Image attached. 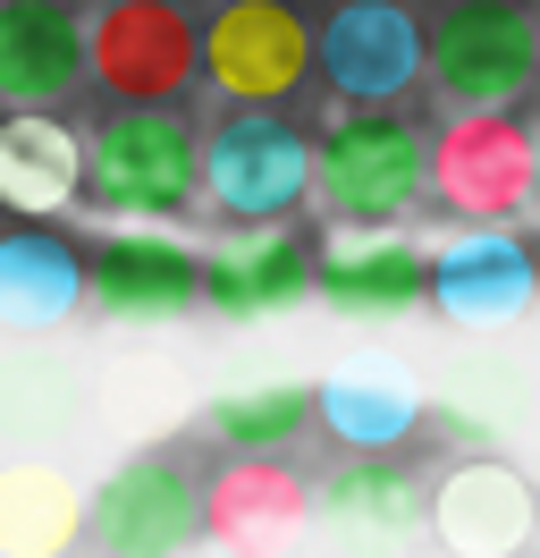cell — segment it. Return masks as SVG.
Wrapping results in <instances>:
<instances>
[{
	"instance_id": "1",
	"label": "cell",
	"mask_w": 540,
	"mask_h": 558,
	"mask_svg": "<svg viewBox=\"0 0 540 558\" xmlns=\"http://www.w3.org/2000/svg\"><path fill=\"white\" fill-rule=\"evenodd\" d=\"M202 195V136L177 110L110 102L85 136V204L110 220H177Z\"/></svg>"
},
{
	"instance_id": "2",
	"label": "cell",
	"mask_w": 540,
	"mask_h": 558,
	"mask_svg": "<svg viewBox=\"0 0 540 558\" xmlns=\"http://www.w3.org/2000/svg\"><path fill=\"white\" fill-rule=\"evenodd\" d=\"M85 69L101 102L177 110V94L202 76V26L177 0H101L85 17Z\"/></svg>"
},
{
	"instance_id": "3",
	"label": "cell",
	"mask_w": 540,
	"mask_h": 558,
	"mask_svg": "<svg viewBox=\"0 0 540 558\" xmlns=\"http://www.w3.org/2000/svg\"><path fill=\"white\" fill-rule=\"evenodd\" d=\"M321 69V26L296 0H220L202 17V76L229 110H279Z\"/></svg>"
},
{
	"instance_id": "4",
	"label": "cell",
	"mask_w": 540,
	"mask_h": 558,
	"mask_svg": "<svg viewBox=\"0 0 540 558\" xmlns=\"http://www.w3.org/2000/svg\"><path fill=\"white\" fill-rule=\"evenodd\" d=\"M540 195V136L524 128V110H456L431 136V204L499 229L515 211H532Z\"/></svg>"
},
{
	"instance_id": "5",
	"label": "cell",
	"mask_w": 540,
	"mask_h": 558,
	"mask_svg": "<svg viewBox=\"0 0 540 558\" xmlns=\"http://www.w3.org/2000/svg\"><path fill=\"white\" fill-rule=\"evenodd\" d=\"M431 195V136L397 110H355L321 136V204L355 229H389Z\"/></svg>"
},
{
	"instance_id": "6",
	"label": "cell",
	"mask_w": 540,
	"mask_h": 558,
	"mask_svg": "<svg viewBox=\"0 0 540 558\" xmlns=\"http://www.w3.org/2000/svg\"><path fill=\"white\" fill-rule=\"evenodd\" d=\"M540 76V26L524 0H447L431 26V85L456 110H515Z\"/></svg>"
},
{
	"instance_id": "7",
	"label": "cell",
	"mask_w": 540,
	"mask_h": 558,
	"mask_svg": "<svg viewBox=\"0 0 540 558\" xmlns=\"http://www.w3.org/2000/svg\"><path fill=\"white\" fill-rule=\"evenodd\" d=\"M202 186L229 220H287L321 186V144H304L279 110H229L202 136Z\"/></svg>"
},
{
	"instance_id": "8",
	"label": "cell",
	"mask_w": 540,
	"mask_h": 558,
	"mask_svg": "<svg viewBox=\"0 0 540 558\" xmlns=\"http://www.w3.org/2000/svg\"><path fill=\"white\" fill-rule=\"evenodd\" d=\"M431 76V26L405 0H338L321 17V85L355 110H397Z\"/></svg>"
},
{
	"instance_id": "9",
	"label": "cell",
	"mask_w": 540,
	"mask_h": 558,
	"mask_svg": "<svg viewBox=\"0 0 540 558\" xmlns=\"http://www.w3.org/2000/svg\"><path fill=\"white\" fill-rule=\"evenodd\" d=\"M202 524H211V490H195V474L161 449L119 465L94 499V542L110 558H177Z\"/></svg>"
},
{
	"instance_id": "10",
	"label": "cell",
	"mask_w": 540,
	"mask_h": 558,
	"mask_svg": "<svg viewBox=\"0 0 540 558\" xmlns=\"http://www.w3.org/2000/svg\"><path fill=\"white\" fill-rule=\"evenodd\" d=\"M540 296V263L524 238L506 229H465L431 254V305L465 330H499V322H524Z\"/></svg>"
},
{
	"instance_id": "11",
	"label": "cell",
	"mask_w": 540,
	"mask_h": 558,
	"mask_svg": "<svg viewBox=\"0 0 540 558\" xmlns=\"http://www.w3.org/2000/svg\"><path fill=\"white\" fill-rule=\"evenodd\" d=\"M85 26L68 0H0V110H51L85 85Z\"/></svg>"
},
{
	"instance_id": "12",
	"label": "cell",
	"mask_w": 540,
	"mask_h": 558,
	"mask_svg": "<svg viewBox=\"0 0 540 558\" xmlns=\"http://www.w3.org/2000/svg\"><path fill=\"white\" fill-rule=\"evenodd\" d=\"M202 296H211V263L177 238L135 229V238H110L94 254V305L110 322H177V314H195Z\"/></svg>"
},
{
	"instance_id": "13",
	"label": "cell",
	"mask_w": 540,
	"mask_h": 558,
	"mask_svg": "<svg viewBox=\"0 0 540 558\" xmlns=\"http://www.w3.org/2000/svg\"><path fill=\"white\" fill-rule=\"evenodd\" d=\"M431 524L456 558H515L540 524V499L515 465L481 457V465H456V474L431 490Z\"/></svg>"
},
{
	"instance_id": "14",
	"label": "cell",
	"mask_w": 540,
	"mask_h": 558,
	"mask_svg": "<svg viewBox=\"0 0 540 558\" xmlns=\"http://www.w3.org/2000/svg\"><path fill=\"white\" fill-rule=\"evenodd\" d=\"M85 204V144L51 110H17L0 119V211L9 220H60Z\"/></svg>"
},
{
	"instance_id": "15",
	"label": "cell",
	"mask_w": 540,
	"mask_h": 558,
	"mask_svg": "<svg viewBox=\"0 0 540 558\" xmlns=\"http://www.w3.org/2000/svg\"><path fill=\"white\" fill-rule=\"evenodd\" d=\"M304 517H312V490L279 457H236L229 474L211 483V533L245 558H270L279 542H296Z\"/></svg>"
},
{
	"instance_id": "16",
	"label": "cell",
	"mask_w": 540,
	"mask_h": 558,
	"mask_svg": "<svg viewBox=\"0 0 540 558\" xmlns=\"http://www.w3.org/2000/svg\"><path fill=\"white\" fill-rule=\"evenodd\" d=\"M94 296V263L51 229H9L0 238V322L9 330H51Z\"/></svg>"
},
{
	"instance_id": "17",
	"label": "cell",
	"mask_w": 540,
	"mask_h": 558,
	"mask_svg": "<svg viewBox=\"0 0 540 558\" xmlns=\"http://www.w3.org/2000/svg\"><path fill=\"white\" fill-rule=\"evenodd\" d=\"M321 296H330L338 314H364V322L414 314V305L431 296V263H422L405 238H355V245H330V263H321Z\"/></svg>"
},
{
	"instance_id": "18",
	"label": "cell",
	"mask_w": 540,
	"mask_h": 558,
	"mask_svg": "<svg viewBox=\"0 0 540 558\" xmlns=\"http://www.w3.org/2000/svg\"><path fill=\"white\" fill-rule=\"evenodd\" d=\"M304 288H312V254H304L287 229H254L211 254V305L229 322H262V314H287Z\"/></svg>"
},
{
	"instance_id": "19",
	"label": "cell",
	"mask_w": 540,
	"mask_h": 558,
	"mask_svg": "<svg viewBox=\"0 0 540 558\" xmlns=\"http://www.w3.org/2000/svg\"><path fill=\"white\" fill-rule=\"evenodd\" d=\"M76 533V490L51 465H0V550L9 558H60Z\"/></svg>"
},
{
	"instance_id": "20",
	"label": "cell",
	"mask_w": 540,
	"mask_h": 558,
	"mask_svg": "<svg viewBox=\"0 0 540 558\" xmlns=\"http://www.w3.org/2000/svg\"><path fill=\"white\" fill-rule=\"evenodd\" d=\"M414 389L389 381V373H338L330 389H321V423H330V440L338 449H355V457H380V449H397L405 432H414Z\"/></svg>"
},
{
	"instance_id": "21",
	"label": "cell",
	"mask_w": 540,
	"mask_h": 558,
	"mask_svg": "<svg viewBox=\"0 0 540 558\" xmlns=\"http://www.w3.org/2000/svg\"><path fill=\"white\" fill-rule=\"evenodd\" d=\"M312 415H321V389H304V381H254V389H220V398H211V432H220L236 457L287 449Z\"/></svg>"
},
{
	"instance_id": "22",
	"label": "cell",
	"mask_w": 540,
	"mask_h": 558,
	"mask_svg": "<svg viewBox=\"0 0 540 558\" xmlns=\"http://www.w3.org/2000/svg\"><path fill=\"white\" fill-rule=\"evenodd\" d=\"M422 517H431V499L405 483L397 465H355V474L330 483V524L355 533V542H405Z\"/></svg>"
},
{
	"instance_id": "23",
	"label": "cell",
	"mask_w": 540,
	"mask_h": 558,
	"mask_svg": "<svg viewBox=\"0 0 540 558\" xmlns=\"http://www.w3.org/2000/svg\"><path fill=\"white\" fill-rule=\"evenodd\" d=\"M68 407H76V381H68L60 355H9V364H0V432H9V440H51V432H68Z\"/></svg>"
},
{
	"instance_id": "24",
	"label": "cell",
	"mask_w": 540,
	"mask_h": 558,
	"mask_svg": "<svg viewBox=\"0 0 540 558\" xmlns=\"http://www.w3.org/2000/svg\"><path fill=\"white\" fill-rule=\"evenodd\" d=\"M101 398H110V415L127 423V432H161V423L186 415V373L169 364V355H119L110 364V381H101Z\"/></svg>"
}]
</instances>
